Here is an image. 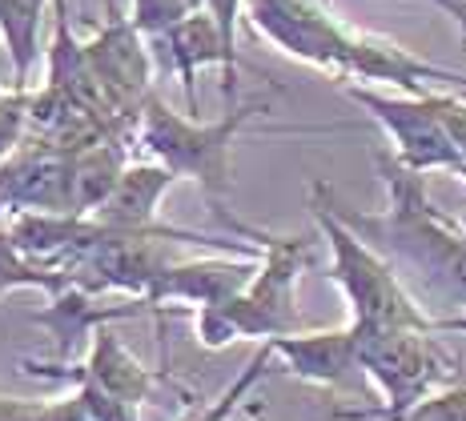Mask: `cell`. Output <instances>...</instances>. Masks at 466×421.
<instances>
[{
  "label": "cell",
  "mask_w": 466,
  "mask_h": 421,
  "mask_svg": "<svg viewBox=\"0 0 466 421\" xmlns=\"http://www.w3.org/2000/svg\"><path fill=\"white\" fill-rule=\"evenodd\" d=\"M105 21L96 28L93 41H85V56H89L96 81H101L105 96H109V109L121 125H133L137 133L141 121V105L149 101V53H145V41L137 33V25L129 16L116 13L113 0H105Z\"/></svg>",
  "instance_id": "8"
},
{
  "label": "cell",
  "mask_w": 466,
  "mask_h": 421,
  "mask_svg": "<svg viewBox=\"0 0 466 421\" xmlns=\"http://www.w3.org/2000/svg\"><path fill=\"white\" fill-rule=\"evenodd\" d=\"M241 237H254L261 249L258 273L249 286L229 301L193 309V333L206 349H226L229 341H274L281 333L306 329L298 309V277L314 266V241L309 237H266V233L241 225Z\"/></svg>",
  "instance_id": "2"
},
{
  "label": "cell",
  "mask_w": 466,
  "mask_h": 421,
  "mask_svg": "<svg viewBox=\"0 0 466 421\" xmlns=\"http://www.w3.org/2000/svg\"><path fill=\"white\" fill-rule=\"evenodd\" d=\"M266 109H269L266 101L241 105V109L233 105L218 121H198V116L173 113L169 105L149 93V101L141 105L137 141H141V149L149 153V161H161L165 169H173L181 181H193L206 193L209 209L238 229V221H233L226 209L229 189H233V145H238L241 129L249 125V116H258Z\"/></svg>",
  "instance_id": "3"
},
{
  "label": "cell",
  "mask_w": 466,
  "mask_h": 421,
  "mask_svg": "<svg viewBox=\"0 0 466 421\" xmlns=\"http://www.w3.org/2000/svg\"><path fill=\"white\" fill-rule=\"evenodd\" d=\"M165 45H169V61L181 76L189 113H198V68H209V65L221 68V96H226V109L238 105V61L229 56L226 36H221V28L209 16L206 5H201L198 13H189L186 21L173 25L169 33H165Z\"/></svg>",
  "instance_id": "11"
},
{
  "label": "cell",
  "mask_w": 466,
  "mask_h": 421,
  "mask_svg": "<svg viewBox=\"0 0 466 421\" xmlns=\"http://www.w3.org/2000/svg\"><path fill=\"white\" fill-rule=\"evenodd\" d=\"M426 96H431L434 113L442 116L446 133L454 136V145H459V153H462V161H466V101H462L459 93H446V89H426Z\"/></svg>",
  "instance_id": "24"
},
{
  "label": "cell",
  "mask_w": 466,
  "mask_h": 421,
  "mask_svg": "<svg viewBox=\"0 0 466 421\" xmlns=\"http://www.w3.org/2000/svg\"><path fill=\"white\" fill-rule=\"evenodd\" d=\"M354 326V321H350ZM358 333V369L378 386L382 406L378 409H346L342 421H402L431 397L434 389L451 386L454 357L434 341L439 329H402V326H354Z\"/></svg>",
  "instance_id": "5"
},
{
  "label": "cell",
  "mask_w": 466,
  "mask_h": 421,
  "mask_svg": "<svg viewBox=\"0 0 466 421\" xmlns=\"http://www.w3.org/2000/svg\"><path fill=\"white\" fill-rule=\"evenodd\" d=\"M258 257H201V261H169L157 281L149 289V306H161V301H193V306H218V301H229L233 293H241L249 286V277L258 273Z\"/></svg>",
  "instance_id": "13"
},
{
  "label": "cell",
  "mask_w": 466,
  "mask_h": 421,
  "mask_svg": "<svg viewBox=\"0 0 466 421\" xmlns=\"http://www.w3.org/2000/svg\"><path fill=\"white\" fill-rule=\"evenodd\" d=\"M346 96L366 109V116L386 133V141L394 145V156L414 173H434L446 169L454 173L462 165V153L454 145V136L446 133L442 116L434 113L431 96H410V93H374L362 85H346Z\"/></svg>",
  "instance_id": "7"
},
{
  "label": "cell",
  "mask_w": 466,
  "mask_h": 421,
  "mask_svg": "<svg viewBox=\"0 0 466 421\" xmlns=\"http://www.w3.org/2000/svg\"><path fill=\"white\" fill-rule=\"evenodd\" d=\"M21 374L48 377V381H69V386H76V381H93V386H101L105 394L129 401V406H141V401L153 394V386H157V374L145 369L141 361L121 346V337L109 329V321L93 329L89 357H85L81 366H48V361H28L25 357Z\"/></svg>",
  "instance_id": "10"
},
{
  "label": "cell",
  "mask_w": 466,
  "mask_h": 421,
  "mask_svg": "<svg viewBox=\"0 0 466 421\" xmlns=\"http://www.w3.org/2000/svg\"><path fill=\"white\" fill-rule=\"evenodd\" d=\"M454 173H459V177L466 181V161H462V165H459V169H454Z\"/></svg>",
  "instance_id": "26"
},
{
  "label": "cell",
  "mask_w": 466,
  "mask_h": 421,
  "mask_svg": "<svg viewBox=\"0 0 466 421\" xmlns=\"http://www.w3.org/2000/svg\"><path fill=\"white\" fill-rule=\"evenodd\" d=\"M426 5L442 8V13L451 16L454 25H459V48L466 53V0H426Z\"/></svg>",
  "instance_id": "25"
},
{
  "label": "cell",
  "mask_w": 466,
  "mask_h": 421,
  "mask_svg": "<svg viewBox=\"0 0 466 421\" xmlns=\"http://www.w3.org/2000/svg\"><path fill=\"white\" fill-rule=\"evenodd\" d=\"M0 201L13 213H76L73 153L48 141L8 153L0 161Z\"/></svg>",
  "instance_id": "9"
},
{
  "label": "cell",
  "mask_w": 466,
  "mask_h": 421,
  "mask_svg": "<svg viewBox=\"0 0 466 421\" xmlns=\"http://www.w3.org/2000/svg\"><path fill=\"white\" fill-rule=\"evenodd\" d=\"M378 173L390 189L386 213H358L334 201L338 217L358 237L370 241L394 269L419 273L426 286H434L454 306L466 309V237L454 229L451 217H442L439 205H431L422 173L406 169L394 153H378Z\"/></svg>",
  "instance_id": "1"
},
{
  "label": "cell",
  "mask_w": 466,
  "mask_h": 421,
  "mask_svg": "<svg viewBox=\"0 0 466 421\" xmlns=\"http://www.w3.org/2000/svg\"><path fill=\"white\" fill-rule=\"evenodd\" d=\"M181 177L173 169H165L161 161H141L129 165L121 173V181L113 185V193L89 213L93 221H101L105 229H153L157 225V205Z\"/></svg>",
  "instance_id": "14"
},
{
  "label": "cell",
  "mask_w": 466,
  "mask_h": 421,
  "mask_svg": "<svg viewBox=\"0 0 466 421\" xmlns=\"http://www.w3.org/2000/svg\"><path fill=\"white\" fill-rule=\"evenodd\" d=\"M28 96L25 89H0V161L8 153H16L25 145V133H28Z\"/></svg>",
  "instance_id": "21"
},
{
  "label": "cell",
  "mask_w": 466,
  "mask_h": 421,
  "mask_svg": "<svg viewBox=\"0 0 466 421\" xmlns=\"http://www.w3.org/2000/svg\"><path fill=\"white\" fill-rule=\"evenodd\" d=\"M246 16L286 56L346 85L354 28L342 25L322 0H246Z\"/></svg>",
  "instance_id": "6"
},
{
  "label": "cell",
  "mask_w": 466,
  "mask_h": 421,
  "mask_svg": "<svg viewBox=\"0 0 466 421\" xmlns=\"http://www.w3.org/2000/svg\"><path fill=\"white\" fill-rule=\"evenodd\" d=\"M48 0H0V36L13 65V89H28V73L36 65V36H41Z\"/></svg>",
  "instance_id": "17"
},
{
  "label": "cell",
  "mask_w": 466,
  "mask_h": 421,
  "mask_svg": "<svg viewBox=\"0 0 466 421\" xmlns=\"http://www.w3.org/2000/svg\"><path fill=\"white\" fill-rule=\"evenodd\" d=\"M309 213H314L318 233H322L329 245V277L342 289L354 326L434 329V317L410 297V289L402 286L398 269L370 241L358 237V233L338 217L334 193H329L326 181L309 185Z\"/></svg>",
  "instance_id": "4"
},
{
  "label": "cell",
  "mask_w": 466,
  "mask_h": 421,
  "mask_svg": "<svg viewBox=\"0 0 466 421\" xmlns=\"http://www.w3.org/2000/svg\"><path fill=\"white\" fill-rule=\"evenodd\" d=\"M21 286H36V289H48V293H61V289H69L73 281H69V273H65V269H56V273L41 269V261H33L28 253L16 249L13 233L0 229V297H5L8 289H21Z\"/></svg>",
  "instance_id": "18"
},
{
  "label": "cell",
  "mask_w": 466,
  "mask_h": 421,
  "mask_svg": "<svg viewBox=\"0 0 466 421\" xmlns=\"http://www.w3.org/2000/svg\"><path fill=\"white\" fill-rule=\"evenodd\" d=\"M198 8H201V0H133L129 21L137 25L141 36H165L173 25L186 21Z\"/></svg>",
  "instance_id": "20"
},
{
  "label": "cell",
  "mask_w": 466,
  "mask_h": 421,
  "mask_svg": "<svg viewBox=\"0 0 466 421\" xmlns=\"http://www.w3.org/2000/svg\"><path fill=\"white\" fill-rule=\"evenodd\" d=\"M73 389L81 394V401H85V409H89L93 421H141L137 417V406H129V401L105 394V389L93 386V381H76Z\"/></svg>",
  "instance_id": "23"
},
{
  "label": "cell",
  "mask_w": 466,
  "mask_h": 421,
  "mask_svg": "<svg viewBox=\"0 0 466 421\" xmlns=\"http://www.w3.org/2000/svg\"><path fill=\"white\" fill-rule=\"evenodd\" d=\"M129 169L125 161V145L116 136L89 145V149L73 153V197H76V213H89L113 193V185L121 181V173Z\"/></svg>",
  "instance_id": "16"
},
{
  "label": "cell",
  "mask_w": 466,
  "mask_h": 421,
  "mask_svg": "<svg viewBox=\"0 0 466 421\" xmlns=\"http://www.w3.org/2000/svg\"><path fill=\"white\" fill-rule=\"evenodd\" d=\"M145 306H121V309H101L89 301V289L81 286H69L56 293L53 309L36 313V326H48L56 333V354L69 357L73 346L85 337V333H93L96 326H105V321H121V317H133V313H141Z\"/></svg>",
  "instance_id": "15"
},
{
  "label": "cell",
  "mask_w": 466,
  "mask_h": 421,
  "mask_svg": "<svg viewBox=\"0 0 466 421\" xmlns=\"http://www.w3.org/2000/svg\"><path fill=\"white\" fill-rule=\"evenodd\" d=\"M274 357L289 369L294 377L309 381V386L342 389L350 377L362 374L358 369V333L354 326L346 329H294L269 341Z\"/></svg>",
  "instance_id": "12"
},
{
  "label": "cell",
  "mask_w": 466,
  "mask_h": 421,
  "mask_svg": "<svg viewBox=\"0 0 466 421\" xmlns=\"http://www.w3.org/2000/svg\"><path fill=\"white\" fill-rule=\"evenodd\" d=\"M269 361H274V346H269V341H261V349L254 357L246 361V369H241L238 374V381H233V386L226 389V394H221L218 401H213V406L206 409V414H201L198 421H229L233 414H238V406H241V397L249 394V389L258 386L261 381V374H266L269 369Z\"/></svg>",
  "instance_id": "19"
},
{
  "label": "cell",
  "mask_w": 466,
  "mask_h": 421,
  "mask_svg": "<svg viewBox=\"0 0 466 421\" xmlns=\"http://www.w3.org/2000/svg\"><path fill=\"white\" fill-rule=\"evenodd\" d=\"M402 421H466V386H442L422 397Z\"/></svg>",
  "instance_id": "22"
}]
</instances>
